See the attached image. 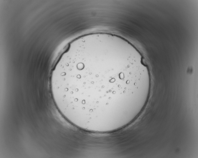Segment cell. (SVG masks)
I'll list each match as a JSON object with an SVG mask.
<instances>
[{
  "mask_svg": "<svg viewBox=\"0 0 198 158\" xmlns=\"http://www.w3.org/2000/svg\"><path fill=\"white\" fill-rule=\"evenodd\" d=\"M140 77L126 50L106 43H85L61 56L52 74L51 91L64 117L79 124H100L126 111Z\"/></svg>",
  "mask_w": 198,
  "mask_h": 158,
  "instance_id": "cell-1",
  "label": "cell"
}]
</instances>
